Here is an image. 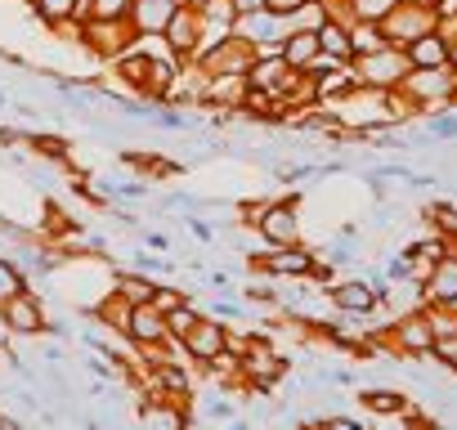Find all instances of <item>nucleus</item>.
<instances>
[{"label":"nucleus","mask_w":457,"mask_h":430,"mask_svg":"<svg viewBox=\"0 0 457 430\" xmlns=\"http://www.w3.org/2000/svg\"><path fill=\"white\" fill-rule=\"evenodd\" d=\"M430 359H439V368L457 372V332L439 336V341H435V350H430Z\"/></svg>","instance_id":"nucleus-20"},{"label":"nucleus","mask_w":457,"mask_h":430,"mask_svg":"<svg viewBox=\"0 0 457 430\" xmlns=\"http://www.w3.org/2000/svg\"><path fill=\"white\" fill-rule=\"evenodd\" d=\"M328 301L341 314H372V310H381V296H377V287L368 278H345V283L328 287Z\"/></svg>","instance_id":"nucleus-5"},{"label":"nucleus","mask_w":457,"mask_h":430,"mask_svg":"<svg viewBox=\"0 0 457 430\" xmlns=\"http://www.w3.org/2000/svg\"><path fill=\"white\" fill-rule=\"evenodd\" d=\"M179 345H184V350H188V354H193L197 363H206V359H215V354H220V350L228 345V332H224V318H215V314H211L206 323H193V332H188V336H184Z\"/></svg>","instance_id":"nucleus-6"},{"label":"nucleus","mask_w":457,"mask_h":430,"mask_svg":"<svg viewBox=\"0 0 457 430\" xmlns=\"http://www.w3.org/2000/svg\"><path fill=\"white\" fill-rule=\"evenodd\" d=\"M202 417H206V421H234V403H224V399H211V403L202 408Z\"/></svg>","instance_id":"nucleus-26"},{"label":"nucleus","mask_w":457,"mask_h":430,"mask_svg":"<svg viewBox=\"0 0 457 430\" xmlns=\"http://www.w3.org/2000/svg\"><path fill=\"white\" fill-rule=\"evenodd\" d=\"M243 296H247V305H278V296L265 287H243Z\"/></svg>","instance_id":"nucleus-29"},{"label":"nucleus","mask_w":457,"mask_h":430,"mask_svg":"<svg viewBox=\"0 0 457 430\" xmlns=\"http://www.w3.org/2000/svg\"><path fill=\"white\" fill-rule=\"evenodd\" d=\"M23 148H32L41 161H54V166H68V139L63 135H50V130H28V139H23Z\"/></svg>","instance_id":"nucleus-14"},{"label":"nucleus","mask_w":457,"mask_h":430,"mask_svg":"<svg viewBox=\"0 0 457 430\" xmlns=\"http://www.w3.org/2000/svg\"><path fill=\"white\" fill-rule=\"evenodd\" d=\"M323 54V45H319V32H292L287 41H283V59L301 72V68H314V59Z\"/></svg>","instance_id":"nucleus-12"},{"label":"nucleus","mask_w":457,"mask_h":430,"mask_svg":"<svg viewBox=\"0 0 457 430\" xmlns=\"http://www.w3.org/2000/svg\"><path fill=\"white\" fill-rule=\"evenodd\" d=\"M184 5V0H135V10H130V23L139 37H153L170 23V14Z\"/></svg>","instance_id":"nucleus-8"},{"label":"nucleus","mask_w":457,"mask_h":430,"mask_svg":"<svg viewBox=\"0 0 457 430\" xmlns=\"http://www.w3.org/2000/svg\"><path fill=\"white\" fill-rule=\"evenodd\" d=\"M184 229H188L197 243H211V238H215V229H211L206 220H197V211H188V215H184Z\"/></svg>","instance_id":"nucleus-24"},{"label":"nucleus","mask_w":457,"mask_h":430,"mask_svg":"<svg viewBox=\"0 0 457 430\" xmlns=\"http://www.w3.org/2000/svg\"><path fill=\"white\" fill-rule=\"evenodd\" d=\"M359 403H363L372 417H377V412H381V417H399V412L408 408V394H403V390H390V385H363V390H359Z\"/></svg>","instance_id":"nucleus-10"},{"label":"nucleus","mask_w":457,"mask_h":430,"mask_svg":"<svg viewBox=\"0 0 457 430\" xmlns=\"http://www.w3.org/2000/svg\"><path fill=\"white\" fill-rule=\"evenodd\" d=\"M0 363H5V359H0Z\"/></svg>","instance_id":"nucleus-31"},{"label":"nucleus","mask_w":457,"mask_h":430,"mask_svg":"<svg viewBox=\"0 0 457 430\" xmlns=\"http://www.w3.org/2000/svg\"><path fill=\"white\" fill-rule=\"evenodd\" d=\"M426 139H457V112H448V117H430Z\"/></svg>","instance_id":"nucleus-23"},{"label":"nucleus","mask_w":457,"mask_h":430,"mask_svg":"<svg viewBox=\"0 0 457 430\" xmlns=\"http://www.w3.org/2000/svg\"><path fill=\"white\" fill-rule=\"evenodd\" d=\"M354 5V19H363V23H386L403 0H350Z\"/></svg>","instance_id":"nucleus-17"},{"label":"nucleus","mask_w":457,"mask_h":430,"mask_svg":"<svg viewBox=\"0 0 457 430\" xmlns=\"http://www.w3.org/2000/svg\"><path fill=\"white\" fill-rule=\"evenodd\" d=\"M130 269H139V274H153V269L157 274H170L175 265L162 260V256H153V247H148V252H130Z\"/></svg>","instance_id":"nucleus-19"},{"label":"nucleus","mask_w":457,"mask_h":430,"mask_svg":"<svg viewBox=\"0 0 457 430\" xmlns=\"http://www.w3.org/2000/svg\"><path fill=\"white\" fill-rule=\"evenodd\" d=\"M135 0H95V14L90 19H130Z\"/></svg>","instance_id":"nucleus-22"},{"label":"nucleus","mask_w":457,"mask_h":430,"mask_svg":"<svg viewBox=\"0 0 457 430\" xmlns=\"http://www.w3.org/2000/svg\"><path fill=\"white\" fill-rule=\"evenodd\" d=\"M162 314H166V336H170V341H184V336L193 332V323H197V318H193V301H184V305H175V310H162Z\"/></svg>","instance_id":"nucleus-18"},{"label":"nucleus","mask_w":457,"mask_h":430,"mask_svg":"<svg viewBox=\"0 0 457 430\" xmlns=\"http://www.w3.org/2000/svg\"><path fill=\"white\" fill-rule=\"evenodd\" d=\"M148 121H157V126H166V130H197V117H179V112H170V108H153Z\"/></svg>","instance_id":"nucleus-21"},{"label":"nucleus","mask_w":457,"mask_h":430,"mask_svg":"<svg viewBox=\"0 0 457 430\" xmlns=\"http://www.w3.org/2000/svg\"><path fill=\"white\" fill-rule=\"evenodd\" d=\"M46 305H41V296L32 292V287H23V292H14L5 305H0V323H5V332L10 336H41L46 332Z\"/></svg>","instance_id":"nucleus-1"},{"label":"nucleus","mask_w":457,"mask_h":430,"mask_svg":"<svg viewBox=\"0 0 457 430\" xmlns=\"http://www.w3.org/2000/svg\"><path fill=\"white\" fill-rule=\"evenodd\" d=\"M28 5L37 10V19H41L46 28H59V23L77 19V0H28Z\"/></svg>","instance_id":"nucleus-15"},{"label":"nucleus","mask_w":457,"mask_h":430,"mask_svg":"<svg viewBox=\"0 0 457 430\" xmlns=\"http://www.w3.org/2000/svg\"><path fill=\"white\" fill-rule=\"evenodd\" d=\"M112 287L130 305H153V296H157V283H148V274H139V269H117L112 274Z\"/></svg>","instance_id":"nucleus-13"},{"label":"nucleus","mask_w":457,"mask_h":430,"mask_svg":"<svg viewBox=\"0 0 457 430\" xmlns=\"http://www.w3.org/2000/svg\"><path fill=\"white\" fill-rule=\"evenodd\" d=\"M421 301H426V305H448V301H457V256H453V252L426 274Z\"/></svg>","instance_id":"nucleus-7"},{"label":"nucleus","mask_w":457,"mask_h":430,"mask_svg":"<svg viewBox=\"0 0 457 430\" xmlns=\"http://www.w3.org/2000/svg\"><path fill=\"white\" fill-rule=\"evenodd\" d=\"M126 341L135 350H157L162 341H170L166 336V314L157 305H135L130 310V323H126Z\"/></svg>","instance_id":"nucleus-4"},{"label":"nucleus","mask_w":457,"mask_h":430,"mask_svg":"<svg viewBox=\"0 0 457 430\" xmlns=\"http://www.w3.org/2000/svg\"><path fill=\"white\" fill-rule=\"evenodd\" d=\"M403 256H408V252H403ZM412 274H417V269H412V256H408V260H390V265H386V278H390V283H408Z\"/></svg>","instance_id":"nucleus-25"},{"label":"nucleus","mask_w":457,"mask_h":430,"mask_svg":"<svg viewBox=\"0 0 457 430\" xmlns=\"http://www.w3.org/2000/svg\"><path fill=\"white\" fill-rule=\"evenodd\" d=\"M390 336H395V354L399 359H430V350H435V327H430V314H426V305L421 310H412V314H403L395 327H390Z\"/></svg>","instance_id":"nucleus-2"},{"label":"nucleus","mask_w":457,"mask_h":430,"mask_svg":"<svg viewBox=\"0 0 457 430\" xmlns=\"http://www.w3.org/2000/svg\"><path fill=\"white\" fill-rule=\"evenodd\" d=\"M23 287H32L28 283V269L19 260H10V256H0V305H5L14 292H23Z\"/></svg>","instance_id":"nucleus-16"},{"label":"nucleus","mask_w":457,"mask_h":430,"mask_svg":"<svg viewBox=\"0 0 457 430\" xmlns=\"http://www.w3.org/2000/svg\"><path fill=\"white\" fill-rule=\"evenodd\" d=\"M314 32H319V45H323V54H328V59H337V63H354L350 23H319Z\"/></svg>","instance_id":"nucleus-11"},{"label":"nucleus","mask_w":457,"mask_h":430,"mask_svg":"<svg viewBox=\"0 0 457 430\" xmlns=\"http://www.w3.org/2000/svg\"><path fill=\"white\" fill-rule=\"evenodd\" d=\"M211 314H215V318H247V310L234 305V301H211Z\"/></svg>","instance_id":"nucleus-28"},{"label":"nucleus","mask_w":457,"mask_h":430,"mask_svg":"<svg viewBox=\"0 0 457 430\" xmlns=\"http://www.w3.org/2000/svg\"><path fill=\"white\" fill-rule=\"evenodd\" d=\"M403 54H408V63L412 68H444L448 63V45H444V32H421V37H412L408 45H403Z\"/></svg>","instance_id":"nucleus-9"},{"label":"nucleus","mask_w":457,"mask_h":430,"mask_svg":"<svg viewBox=\"0 0 457 430\" xmlns=\"http://www.w3.org/2000/svg\"><path fill=\"white\" fill-rule=\"evenodd\" d=\"M23 139H28V130H10V126H0V144H10V148H14V144H23Z\"/></svg>","instance_id":"nucleus-30"},{"label":"nucleus","mask_w":457,"mask_h":430,"mask_svg":"<svg viewBox=\"0 0 457 430\" xmlns=\"http://www.w3.org/2000/svg\"><path fill=\"white\" fill-rule=\"evenodd\" d=\"M256 229H261V238H265L270 247H292V243H301V215H296V202L287 197V202H278V206H265V211H261V220H256Z\"/></svg>","instance_id":"nucleus-3"},{"label":"nucleus","mask_w":457,"mask_h":430,"mask_svg":"<svg viewBox=\"0 0 457 430\" xmlns=\"http://www.w3.org/2000/svg\"><path fill=\"white\" fill-rule=\"evenodd\" d=\"M135 234H139L144 247H153V252H170V238H166V234H157V229H135Z\"/></svg>","instance_id":"nucleus-27"}]
</instances>
